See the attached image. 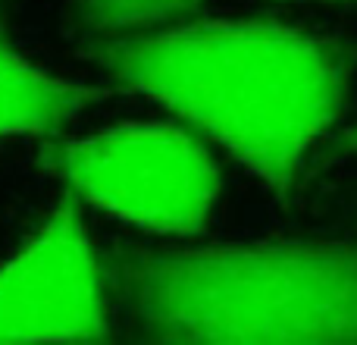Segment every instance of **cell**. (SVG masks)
<instances>
[{
    "mask_svg": "<svg viewBox=\"0 0 357 345\" xmlns=\"http://www.w3.org/2000/svg\"><path fill=\"white\" fill-rule=\"evenodd\" d=\"M123 85L151 94L226 145L276 191L348 101V54L276 22H195L119 35L94 47Z\"/></svg>",
    "mask_w": 357,
    "mask_h": 345,
    "instance_id": "1",
    "label": "cell"
},
{
    "mask_svg": "<svg viewBox=\"0 0 357 345\" xmlns=\"http://www.w3.org/2000/svg\"><path fill=\"white\" fill-rule=\"evenodd\" d=\"M104 270L160 342H357L354 242L116 248Z\"/></svg>",
    "mask_w": 357,
    "mask_h": 345,
    "instance_id": "2",
    "label": "cell"
},
{
    "mask_svg": "<svg viewBox=\"0 0 357 345\" xmlns=\"http://www.w3.org/2000/svg\"><path fill=\"white\" fill-rule=\"evenodd\" d=\"M44 161L98 207L151 233H195L220 195L207 151L163 123H129L54 145Z\"/></svg>",
    "mask_w": 357,
    "mask_h": 345,
    "instance_id": "3",
    "label": "cell"
},
{
    "mask_svg": "<svg viewBox=\"0 0 357 345\" xmlns=\"http://www.w3.org/2000/svg\"><path fill=\"white\" fill-rule=\"evenodd\" d=\"M104 277L75 204H60L0 267V342L100 339Z\"/></svg>",
    "mask_w": 357,
    "mask_h": 345,
    "instance_id": "4",
    "label": "cell"
},
{
    "mask_svg": "<svg viewBox=\"0 0 357 345\" xmlns=\"http://www.w3.org/2000/svg\"><path fill=\"white\" fill-rule=\"evenodd\" d=\"M100 88L31 66L10 44L0 41V142L60 129L66 119L100 101Z\"/></svg>",
    "mask_w": 357,
    "mask_h": 345,
    "instance_id": "5",
    "label": "cell"
},
{
    "mask_svg": "<svg viewBox=\"0 0 357 345\" xmlns=\"http://www.w3.org/2000/svg\"><path fill=\"white\" fill-rule=\"evenodd\" d=\"M201 0H79L82 22L104 38L138 35L163 29L167 22L191 13Z\"/></svg>",
    "mask_w": 357,
    "mask_h": 345,
    "instance_id": "6",
    "label": "cell"
},
{
    "mask_svg": "<svg viewBox=\"0 0 357 345\" xmlns=\"http://www.w3.org/2000/svg\"><path fill=\"white\" fill-rule=\"evenodd\" d=\"M348 148H351V151H354V154H357V129L351 132V138H348Z\"/></svg>",
    "mask_w": 357,
    "mask_h": 345,
    "instance_id": "7",
    "label": "cell"
}]
</instances>
